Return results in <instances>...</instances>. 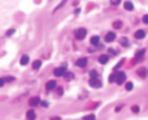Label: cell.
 I'll list each match as a JSON object with an SVG mask.
<instances>
[{
	"label": "cell",
	"instance_id": "obj_16",
	"mask_svg": "<svg viewBox=\"0 0 148 120\" xmlns=\"http://www.w3.org/2000/svg\"><path fill=\"white\" fill-rule=\"evenodd\" d=\"M138 75L140 76V78H146V76H147V70L146 69H140L138 71Z\"/></svg>",
	"mask_w": 148,
	"mask_h": 120
},
{
	"label": "cell",
	"instance_id": "obj_29",
	"mask_svg": "<svg viewBox=\"0 0 148 120\" xmlns=\"http://www.w3.org/2000/svg\"><path fill=\"white\" fill-rule=\"evenodd\" d=\"M4 83H5V80H4V79H0V87H3V85H4Z\"/></svg>",
	"mask_w": 148,
	"mask_h": 120
},
{
	"label": "cell",
	"instance_id": "obj_5",
	"mask_svg": "<svg viewBox=\"0 0 148 120\" xmlns=\"http://www.w3.org/2000/svg\"><path fill=\"white\" fill-rule=\"evenodd\" d=\"M87 62H88V61H87V58H79L78 61L75 62V65L78 67H84V66H87Z\"/></svg>",
	"mask_w": 148,
	"mask_h": 120
},
{
	"label": "cell",
	"instance_id": "obj_8",
	"mask_svg": "<svg viewBox=\"0 0 148 120\" xmlns=\"http://www.w3.org/2000/svg\"><path fill=\"white\" fill-rule=\"evenodd\" d=\"M108 61H109V57L106 56V54H101V56L99 57V62H100L101 65H105Z\"/></svg>",
	"mask_w": 148,
	"mask_h": 120
},
{
	"label": "cell",
	"instance_id": "obj_23",
	"mask_svg": "<svg viewBox=\"0 0 148 120\" xmlns=\"http://www.w3.org/2000/svg\"><path fill=\"white\" fill-rule=\"evenodd\" d=\"M126 89H127V91H131V89H133V83H127V84H126Z\"/></svg>",
	"mask_w": 148,
	"mask_h": 120
},
{
	"label": "cell",
	"instance_id": "obj_19",
	"mask_svg": "<svg viewBox=\"0 0 148 120\" xmlns=\"http://www.w3.org/2000/svg\"><path fill=\"white\" fill-rule=\"evenodd\" d=\"M121 26H122V22H121V21H116V22L113 23V27H114V29H120Z\"/></svg>",
	"mask_w": 148,
	"mask_h": 120
},
{
	"label": "cell",
	"instance_id": "obj_1",
	"mask_svg": "<svg viewBox=\"0 0 148 120\" xmlns=\"http://www.w3.org/2000/svg\"><path fill=\"white\" fill-rule=\"evenodd\" d=\"M87 35V31L84 29H78L75 31V37L78 40H82V39H84V36Z\"/></svg>",
	"mask_w": 148,
	"mask_h": 120
},
{
	"label": "cell",
	"instance_id": "obj_3",
	"mask_svg": "<svg viewBox=\"0 0 148 120\" xmlns=\"http://www.w3.org/2000/svg\"><path fill=\"white\" fill-rule=\"evenodd\" d=\"M90 85H91L92 88H100L101 83H100V80H97V78H91V80H90Z\"/></svg>",
	"mask_w": 148,
	"mask_h": 120
},
{
	"label": "cell",
	"instance_id": "obj_21",
	"mask_svg": "<svg viewBox=\"0 0 148 120\" xmlns=\"http://www.w3.org/2000/svg\"><path fill=\"white\" fill-rule=\"evenodd\" d=\"M14 31H16L14 29H10V30H8V31H7V35H8V36H10V35H13V34H14Z\"/></svg>",
	"mask_w": 148,
	"mask_h": 120
},
{
	"label": "cell",
	"instance_id": "obj_28",
	"mask_svg": "<svg viewBox=\"0 0 148 120\" xmlns=\"http://www.w3.org/2000/svg\"><path fill=\"white\" fill-rule=\"evenodd\" d=\"M143 22L148 25V14H146V16H144V17H143Z\"/></svg>",
	"mask_w": 148,
	"mask_h": 120
},
{
	"label": "cell",
	"instance_id": "obj_11",
	"mask_svg": "<svg viewBox=\"0 0 148 120\" xmlns=\"http://www.w3.org/2000/svg\"><path fill=\"white\" fill-rule=\"evenodd\" d=\"M29 61H30V59H29V56H26V54H25V56H22V58H21V65H22V66H25V65H27V63H29Z\"/></svg>",
	"mask_w": 148,
	"mask_h": 120
},
{
	"label": "cell",
	"instance_id": "obj_12",
	"mask_svg": "<svg viewBox=\"0 0 148 120\" xmlns=\"http://www.w3.org/2000/svg\"><path fill=\"white\" fill-rule=\"evenodd\" d=\"M26 116H27V119H29V120H34L35 119V112L32 110H30V111H27V112H26Z\"/></svg>",
	"mask_w": 148,
	"mask_h": 120
},
{
	"label": "cell",
	"instance_id": "obj_10",
	"mask_svg": "<svg viewBox=\"0 0 148 120\" xmlns=\"http://www.w3.org/2000/svg\"><path fill=\"white\" fill-rule=\"evenodd\" d=\"M46 87H47V89H48V91H52V89H55V88H56V81H55V80H49Z\"/></svg>",
	"mask_w": 148,
	"mask_h": 120
},
{
	"label": "cell",
	"instance_id": "obj_14",
	"mask_svg": "<svg viewBox=\"0 0 148 120\" xmlns=\"http://www.w3.org/2000/svg\"><path fill=\"white\" fill-rule=\"evenodd\" d=\"M42 66V62L39 61V59H37V61H34V63H32V69L34 70H38L39 67Z\"/></svg>",
	"mask_w": 148,
	"mask_h": 120
},
{
	"label": "cell",
	"instance_id": "obj_6",
	"mask_svg": "<svg viewBox=\"0 0 148 120\" xmlns=\"http://www.w3.org/2000/svg\"><path fill=\"white\" fill-rule=\"evenodd\" d=\"M53 74L56 76H64L65 75V67H59V69H55Z\"/></svg>",
	"mask_w": 148,
	"mask_h": 120
},
{
	"label": "cell",
	"instance_id": "obj_18",
	"mask_svg": "<svg viewBox=\"0 0 148 120\" xmlns=\"http://www.w3.org/2000/svg\"><path fill=\"white\" fill-rule=\"evenodd\" d=\"M66 1H68V0H62V1L60 3V4L57 5L56 8H55V12H56V10H59V9H60V8H61V7H64V5H65V3H66Z\"/></svg>",
	"mask_w": 148,
	"mask_h": 120
},
{
	"label": "cell",
	"instance_id": "obj_31",
	"mask_svg": "<svg viewBox=\"0 0 148 120\" xmlns=\"http://www.w3.org/2000/svg\"><path fill=\"white\" fill-rule=\"evenodd\" d=\"M57 92H59V94H62V88H59V89H57Z\"/></svg>",
	"mask_w": 148,
	"mask_h": 120
},
{
	"label": "cell",
	"instance_id": "obj_9",
	"mask_svg": "<svg viewBox=\"0 0 148 120\" xmlns=\"http://www.w3.org/2000/svg\"><path fill=\"white\" fill-rule=\"evenodd\" d=\"M144 36H146V31H144V30H139V31L135 32V37H136V39H143Z\"/></svg>",
	"mask_w": 148,
	"mask_h": 120
},
{
	"label": "cell",
	"instance_id": "obj_4",
	"mask_svg": "<svg viewBox=\"0 0 148 120\" xmlns=\"http://www.w3.org/2000/svg\"><path fill=\"white\" fill-rule=\"evenodd\" d=\"M114 39H116V34H114V32H108V34L105 35V41H108V43L114 41Z\"/></svg>",
	"mask_w": 148,
	"mask_h": 120
},
{
	"label": "cell",
	"instance_id": "obj_24",
	"mask_svg": "<svg viewBox=\"0 0 148 120\" xmlns=\"http://www.w3.org/2000/svg\"><path fill=\"white\" fill-rule=\"evenodd\" d=\"M131 110H133V112H139V106H133Z\"/></svg>",
	"mask_w": 148,
	"mask_h": 120
},
{
	"label": "cell",
	"instance_id": "obj_7",
	"mask_svg": "<svg viewBox=\"0 0 148 120\" xmlns=\"http://www.w3.org/2000/svg\"><path fill=\"white\" fill-rule=\"evenodd\" d=\"M29 103H30L31 106H38V105L40 103V99H39V97H32V98H30Z\"/></svg>",
	"mask_w": 148,
	"mask_h": 120
},
{
	"label": "cell",
	"instance_id": "obj_32",
	"mask_svg": "<svg viewBox=\"0 0 148 120\" xmlns=\"http://www.w3.org/2000/svg\"><path fill=\"white\" fill-rule=\"evenodd\" d=\"M42 105L44 106V107H47V106H48V103H47V102H46V101H44V102H42Z\"/></svg>",
	"mask_w": 148,
	"mask_h": 120
},
{
	"label": "cell",
	"instance_id": "obj_2",
	"mask_svg": "<svg viewBox=\"0 0 148 120\" xmlns=\"http://www.w3.org/2000/svg\"><path fill=\"white\" fill-rule=\"evenodd\" d=\"M126 80V75L123 72H117L116 75V83L117 84H123Z\"/></svg>",
	"mask_w": 148,
	"mask_h": 120
},
{
	"label": "cell",
	"instance_id": "obj_30",
	"mask_svg": "<svg viewBox=\"0 0 148 120\" xmlns=\"http://www.w3.org/2000/svg\"><path fill=\"white\" fill-rule=\"evenodd\" d=\"M51 120H61L59 118V116H53V118H51Z\"/></svg>",
	"mask_w": 148,
	"mask_h": 120
},
{
	"label": "cell",
	"instance_id": "obj_17",
	"mask_svg": "<svg viewBox=\"0 0 148 120\" xmlns=\"http://www.w3.org/2000/svg\"><path fill=\"white\" fill-rule=\"evenodd\" d=\"M120 44H121L122 47H129V40L126 39V37H122V39L120 40Z\"/></svg>",
	"mask_w": 148,
	"mask_h": 120
},
{
	"label": "cell",
	"instance_id": "obj_22",
	"mask_svg": "<svg viewBox=\"0 0 148 120\" xmlns=\"http://www.w3.org/2000/svg\"><path fill=\"white\" fill-rule=\"evenodd\" d=\"M144 54V49H140V50H138V53H136V57H142Z\"/></svg>",
	"mask_w": 148,
	"mask_h": 120
},
{
	"label": "cell",
	"instance_id": "obj_20",
	"mask_svg": "<svg viewBox=\"0 0 148 120\" xmlns=\"http://www.w3.org/2000/svg\"><path fill=\"white\" fill-rule=\"evenodd\" d=\"M83 120H95V115H94V114H91V115H87V116H84Z\"/></svg>",
	"mask_w": 148,
	"mask_h": 120
},
{
	"label": "cell",
	"instance_id": "obj_26",
	"mask_svg": "<svg viewBox=\"0 0 148 120\" xmlns=\"http://www.w3.org/2000/svg\"><path fill=\"white\" fill-rule=\"evenodd\" d=\"M116 75H117V74H113V75H111V78H109V81H114V80H116Z\"/></svg>",
	"mask_w": 148,
	"mask_h": 120
},
{
	"label": "cell",
	"instance_id": "obj_27",
	"mask_svg": "<svg viewBox=\"0 0 148 120\" xmlns=\"http://www.w3.org/2000/svg\"><path fill=\"white\" fill-rule=\"evenodd\" d=\"M120 1H121V0H111V3L113 5H117V4H120Z\"/></svg>",
	"mask_w": 148,
	"mask_h": 120
},
{
	"label": "cell",
	"instance_id": "obj_25",
	"mask_svg": "<svg viewBox=\"0 0 148 120\" xmlns=\"http://www.w3.org/2000/svg\"><path fill=\"white\" fill-rule=\"evenodd\" d=\"M90 75H91V78H96V76H97V72L95 71V70H92V71L90 72Z\"/></svg>",
	"mask_w": 148,
	"mask_h": 120
},
{
	"label": "cell",
	"instance_id": "obj_13",
	"mask_svg": "<svg viewBox=\"0 0 148 120\" xmlns=\"http://www.w3.org/2000/svg\"><path fill=\"white\" fill-rule=\"evenodd\" d=\"M99 43H100V37L99 36H92L91 37V44L92 45H99Z\"/></svg>",
	"mask_w": 148,
	"mask_h": 120
},
{
	"label": "cell",
	"instance_id": "obj_15",
	"mask_svg": "<svg viewBox=\"0 0 148 120\" xmlns=\"http://www.w3.org/2000/svg\"><path fill=\"white\" fill-rule=\"evenodd\" d=\"M125 9H127V10H133V9H134L133 3H131V1H126V3H125Z\"/></svg>",
	"mask_w": 148,
	"mask_h": 120
}]
</instances>
